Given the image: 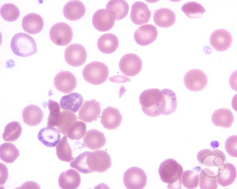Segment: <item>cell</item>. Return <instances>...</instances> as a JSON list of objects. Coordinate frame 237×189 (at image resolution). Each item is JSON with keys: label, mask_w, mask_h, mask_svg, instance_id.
<instances>
[{"label": "cell", "mask_w": 237, "mask_h": 189, "mask_svg": "<svg viewBox=\"0 0 237 189\" xmlns=\"http://www.w3.org/2000/svg\"><path fill=\"white\" fill-rule=\"evenodd\" d=\"M88 151H85L79 154L75 160L70 164V166L83 174H88L91 172L87 163V157Z\"/></svg>", "instance_id": "obj_42"}, {"label": "cell", "mask_w": 237, "mask_h": 189, "mask_svg": "<svg viewBox=\"0 0 237 189\" xmlns=\"http://www.w3.org/2000/svg\"><path fill=\"white\" fill-rule=\"evenodd\" d=\"M158 172L161 180L168 184V188L181 187V179L183 169L175 160L168 159L162 162L159 166Z\"/></svg>", "instance_id": "obj_1"}, {"label": "cell", "mask_w": 237, "mask_h": 189, "mask_svg": "<svg viewBox=\"0 0 237 189\" xmlns=\"http://www.w3.org/2000/svg\"><path fill=\"white\" fill-rule=\"evenodd\" d=\"M227 153L231 157H237V136L233 135L229 137L226 140L225 144Z\"/></svg>", "instance_id": "obj_43"}, {"label": "cell", "mask_w": 237, "mask_h": 189, "mask_svg": "<svg viewBox=\"0 0 237 189\" xmlns=\"http://www.w3.org/2000/svg\"><path fill=\"white\" fill-rule=\"evenodd\" d=\"M0 14L5 20L14 22L18 18L20 12L19 8L15 4L11 3H5L1 7Z\"/></svg>", "instance_id": "obj_39"}, {"label": "cell", "mask_w": 237, "mask_h": 189, "mask_svg": "<svg viewBox=\"0 0 237 189\" xmlns=\"http://www.w3.org/2000/svg\"><path fill=\"white\" fill-rule=\"evenodd\" d=\"M87 53L85 48L78 43L71 44L66 48L64 57L69 65L77 67L82 65L86 61Z\"/></svg>", "instance_id": "obj_10"}, {"label": "cell", "mask_w": 237, "mask_h": 189, "mask_svg": "<svg viewBox=\"0 0 237 189\" xmlns=\"http://www.w3.org/2000/svg\"><path fill=\"white\" fill-rule=\"evenodd\" d=\"M234 120L232 112L226 108H221L215 110L211 117L212 122L214 125L225 128L230 127Z\"/></svg>", "instance_id": "obj_28"}, {"label": "cell", "mask_w": 237, "mask_h": 189, "mask_svg": "<svg viewBox=\"0 0 237 189\" xmlns=\"http://www.w3.org/2000/svg\"><path fill=\"white\" fill-rule=\"evenodd\" d=\"M232 41V37L230 33L223 29H217L214 31L209 38L211 45L219 51L228 50L231 46Z\"/></svg>", "instance_id": "obj_15"}, {"label": "cell", "mask_w": 237, "mask_h": 189, "mask_svg": "<svg viewBox=\"0 0 237 189\" xmlns=\"http://www.w3.org/2000/svg\"><path fill=\"white\" fill-rule=\"evenodd\" d=\"M49 36L51 41L59 46L68 44L73 37L71 27L67 23L59 22L53 25L49 31Z\"/></svg>", "instance_id": "obj_6"}, {"label": "cell", "mask_w": 237, "mask_h": 189, "mask_svg": "<svg viewBox=\"0 0 237 189\" xmlns=\"http://www.w3.org/2000/svg\"><path fill=\"white\" fill-rule=\"evenodd\" d=\"M83 100L80 94L73 92L62 97L60 103L62 109L70 110L76 113L81 106Z\"/></svg>", "instance_id": "obj_32"}, {"label": "cell", "mask_w": 237, "mask_h": 189, "mask_svg": "<svg viewBox=\"0 0 237 189\" xmlns=\"http://www.w3.org/2000/svg\"><path fill=\"white\" fill-rule=\"evenodd\" d=\"M92 23L94 27L100 32H106L113 27L115 19L113 15L105 9L97 10L92 17Z\"/></svg>", "instance_id": "obj_16"}, {"label": "cell", "mask_w": 237, "mask_h": 189, "mask_svg": "<svg viewBox=\"0 0 237 189\" xmlns=\"http://www.w3.org/2000/svg\"><path fill=\"white\" fill-rule=\"evenodd\" d=\"M216 176L220 185L223 187L229 186L233 183L236 179V168L230 163H224L219 166Z\"/></svg>", "instance_id": "obj_20"}, {"label": "cell", "mask_w": 237, "mask_h": 189, "mask_svg": "<svg viewBox=\"0 0 237 189\" xmlns=\"http://www.w3.org/2000/svg\"><path fill=\"white\" fill-rule=\"evenodd\" d=\"M161 91L163 97L157 110L160 115H168L176 110L177 104L176 95L173 90L169 89H164Z\"/></svg>", "instance_id": "obj_17"}, {"label": "cell", "mask_w": 237, "mask_h": 189, "mask_svg": "<svg viewBox=\"0 0 237 189\" xmlns=\"http://www.w3.org/2000/svg\"><path fill=\"white\" fill-rule=\"evenodd\" d=\"M119 67L122 74L125 76L132 77L141 71L142 67L141 58L134 53H127L121 58Z\"/></svg>", "instance_id": "obj_9"}, {"label": "cell", "mask_w": 237, "mask_h": 189, "mask_svg": "<svg viewBox=\"0 0 237 189\" xmlns=\"http://www.w3.org/2000/svg\"><path fill=\"white\" fill-rule=\"evenodd\" d=\"M56 154L60 160L69 162L74 161L72 150L67 141V136H63L56 147Z\"/></svg>", "instance_id": "obj_34"}, {"label": "cell", "mask_w": 237, "mask_h": 189, "mask_svg": "<svg viewBox=\"0 0 237 189\" xmlns=\"http://www.w3.org/2000/svg\"><path fill=\"white\" fill-rule=\"evenodd\" d=\"M22 127L17 121L11 122L5 126L2 134V138L6 141L13 142L20 137L22 132Z\"/></svg>", "instance_id": "obj_36"}, {"label": "cell", "mask_w": 237, "mask_h": 189, "mask_svg": "<svg viewBox=\"0 0 237 189\" xmlns=\"http://www.w3.org/2000/svg\"><path fill=\"white\" fill-rule=\"evenodd\" d=\"M10 46L15 55L27 57L37 53L36 44L34 39L28 34L19 32L12 38Z\"/></svg>", "instance_id": "obj_2"}, {"label": "cell", "mask_w": 237, "mask_h": 189, "mask_svg": "<svg viewBox=\"0 0 237 189\" xmlns=\"http://www.w3.org/2000/svg\"><path fill=\"white\" fill-rule=\"evenodd\" d=\"M47 106L49 113L48 118L47 125L55 127L60 113V105L58 102L49 99Z\"/></svg>", "instance_id": "obj_41"}, {"label": "cell", "mask_w": 237, "mask_h": 189, "mask_svg": "<svg viewBox=\"0 0 237 189\" xmlns=\"http://www.w3.org/2000/svg\"><path fill=\"white\" fill-rule=\"evenodd\" d=\"M151 12L147 4L141 1L134 2L132 4L130 13L132 22L137 25L147 23L150 19Z\"/></svg>", "instance_id": "obj_19"}, {"label": "cell", "mask_w": 237, "mask_h": 189, "mask_svg": "<svg viewBox=\"0 0 237 189\" xmlns=\"http://www.w3.org/2000/svg\"><path fill=\"white\" fill-rule=\"evenodd\" d=\"M77 120V115L70 110H64L60 112L55 126L60 133L67 136L72 125Z\"/></svg>", "instance_id": "obj_31"}, {"label": "cell", "mask_w": 237, "mask_h": 189, "mask_svg": "<svg viewBox=\"0 0 237 189\" xmlns=\"http://www.w3.org/2000/svg\"><path fill=\"white\" fill-rule=\"evenodd\" d=\"M81 181L80 174L76 170L69 169L62 172L58 180L60 187L63 189H75L79 186Z\"/></svg>", "instance_id": "obj_22"}, {"label": "cell", "mask_w": 237, "mask_h": 189, "mask_svg": "<svg viewBox=\"0 0 237 189\" xmlns=\"http://www.w3.org/2000/svg\"><path fill=\"white\" fill-rule=\"evenodd\" d=\"M109 69L104 63L98 61L92 62L87 64L83 68L82 75L88 82L98 85L105 82L108 77Z\"/></svg>", "instance_id": "obj_4"}, {"label": "cell", "mask_w": 237, "mask_h": 189, "mask_svg": "<svg viewBox=\"0 0 237 189\" xmlns=\"http://www.w3.org/2000/svg\"><path fill=\"white\" fill-rule=\"evenodd\" d=\"M199 173L196 170H186L183 172L181 179L182 183L186 188H196L199 185Z\"/></svg>", "instance_id": "obj_38"}, {"label": "cell", "mask_w": 237, "mask_h": 189, "mask_svg": "<svg viewBox=\"0 0 237 189\" xmlns=\"http://www.w3.org/2000/svg\"><path fill=\"white\" fill-rule=\"evenodd\" d=\"M176 16L172 10L162 8L156 10L153 14V20L156 25L162 28H168L175 23Z\"/></svg>", "instance_id": "obj_27"}, {"label": "cell", "mask_w": 237, "mask_h": 189, "mask_svg": "<svg viewBox=\"0 0 237 189\" xmlns=\"http://www.w3.org/2000/svg\"><path fill=\"white\" fill-rule=\"evenodd\" d=\"M54 84L58 91L67 94L72 92L75 89L77 80L75 76L71 72L61 71L55 77Z\"/></svg>", "instance_id": "obj_12"}, {"label": "cell", "mask_w": 237, "mask_h": 189, "mask_svg": "<svg viewBox=\"0 0 237 189\" xmlns=\"http://www.w3.org/2000/svg\"><path fill=\"white\" fill-rule=\"evenodd\" d=\"M184 82L189 90L196 92L202 90L206 86L208 81L206 74L202 70L193 69L189 71L185 74Z\"/></svg>", "instance_id": "obj_8"}, {"label": "cell", "mask_w": 237, "mask_h": 189, "mask_svg": "<svg viewBox=\"0 0 237 189\" xmlns=\"http://www.w3.org/2000/svg\"><path fill=\"white\" fill-rule=\"evenodd\" d=\"M199 185L202 189H216L218 183L216 174L212 170L204 168L199 173Z\"/></svg>", "instance_id": "obj_33"}, {"label": "cell", "mask_w": 237, "mask_h": 189, "mask_svg": "<svg viewBox=\"0 0 237 189\" xmlns=\"http://www.w3.org/2000/svg\"><path fill=\"white\" fill-rule=\"evenodd\" d=\"M87 165L92 172H104L111 166V158L105 151H89L87 157Z\"/></svg>", "instance_id": "obj_5"}, {"label": "cell", "mask_w": 237, "mask_h": 189, "mask_svg": "<svg viewBox=\"0 0 237 189\" xmlns=\"http://www.w3.org/2000/svg\"><path fill=\"white\" fill-rule=\"evenodd\" d=\"M196 158L200 163L208 167L219 166L225 163L226 160L225 155L222 151L208 149L199 151Z\"/></svg>", "instance_id": "obj_11"}, {"label": "cell", "mask_w": 237, "mask_h": 189, "mask_svg": "<svg viewBox=\"0 0 237 189\" xmlns=\"http://www.w3.org/2000/svg\"><path fill=\"white\" fill-rule=\"evenodd\" d=\"M86 128L85 123L82 121H77L71 126L66 136L71 140H79L85 135Z\"/></svg>", "instance_id": "obj_40"}, {"label": "cell", "mask_w": 237, "mask_h": 189, "mask_svg": "<svg viewBox=\"0 0 237 189\" xmlns=\"http://www.w3.org/2000/svg\"><path fill=\"white\" fill-rule=\"evenodd\" d=\"M37 137L39 141L44 146L54 147L60 141L61 136L60 132L55 128L48 126L40 130Z\"/></svg>", "instance_id": "obj_23"}, {"label": "cell", "mask_w": 237, "mask_h": 189, "mask_svg": "<svg viewBox=\"0 0 237 189\" xmlns=\"http://www.w3.org/2000/svg\"><path fill=\"white\" fill-rule=\"evenodd\" d=\"M19 150L12 143H4L0 145L1 159L7 163L13 162L19 156Z\"/></svg>", "instance_id": "obj_35"}, {"label": "cell", "mask_w": 237, "mask_h": 189, "mask_svg": "<svg viewBox=\"0 0 237 189\" xmlns=\"http://www.w3.org/2000/svg\"><path fill=\"white\" fill-rule=\"evenodd\" d=\"M147 177L145 171L137 167L128 169L123 176V183L128 189H142L147 184Z\"/></svg>", "instance_id": "obj_7"}, {"label": "cell", "mask_w": 237, "mask_h": 189, "mask_svg": "<svg viewBox=\"0 0 237 189\" xmlns=\"http://www.w3.org/2000/svg\"><path fill=\"white\" fill-rule=\"evenodd\" d=\"M83 141L85 146L95 150L104 146L106 139L103 133L96 129H91L87 131Z\"/></svg>", "instance_id": "obj_25"}, {"label": "cell", "mask_w": 237, "mask_h": 189, "mask_svg": "<svg viewBox=\"0 0 237 189\" xmlns=\"http://www.w3.org/2000/svg\"><path fill=\"white\" fill-rule=\"evenodd\" d=\"M22 26L23 30L29 34H38L43 28V19L38 14L31 13L27 14L23 18Z\"/></svg>", "instance_id": "obj_21"}, {"label": "cell", "mask_w": 237, "mask_h": 189, "mask_svg": "<svg viewBox=\"0 0 237 189\" xmlns=\"http://www.w3.org/2000/svg\"><path fill=\"white\" fill-rule=\"evenodd\" d=\"M44 116L41 109L33 104L28 105L23 109L22 117L23 122L30 126H35L41 123Z\"/></svg>", "instance_id": "obj_26"}, {"label": "cell", "mask_w": 237, "mask_h": 189, "mask_svg": "<svg viewBox=\"0 0 237 189\" xmlns=\"http://www.w3.org/2000/svg\"><path fill=\"white\" fill-rule=\"evenodd\" d=\"M163 97L161 90L157 88L149 89L143 91L140 96L139 102L144 113L151 117L160 115L157 107Z\"/></svg>", "instance_id": "obj_3"}, {"label": "cell", "mask_w": 237, "mask_h": 189, "mask_svg": "<svg viewBox=\"0 0 237 189\" xmlns=\"http://www.w3.org/2000/svg\"><path fill=\"white\" fill-rule=\"evenodd\" d=\"M97 45L100 52L109 54L116 51L119 45V40L115 35L107 33L102 35L99 38Z\"/></svg>", "instance_id": "obj_29"}, {"label": "cell", "mask_w": 237, "mask_h": 189, "mask_svg": "<svg viewBox=\"0 0 237 189\" xmlns=\"http://www.w3.org/2000/svg\"><path fill=\"white\" fill-rule=\"evenodd\" d=\"M122 115L118 109L109 106L104 109L101 116L100 123L109 130L116 129L121 124Z\"/></svg>", "instance_id": "obj_18"}, {"label": "cell", "mask_w": 237, "mask_h": 189, "mask_svg": "<svg viewBox=\"0 0 237 189\" xmlns=\"http://www.w3.org/2000/svg\"><path fill=\"white\" fill-rule=\"evenodd\" d=\"M86 8L81 1L72 0L64 6L63 13L65 18L71 21L78 20L81 18L86 12Z\"/></svg>", "instance_id": "obj_24"}, {"label": "cell", "mask_w": 237, "mask_h": 189, "mask_svg": "<svg viewBox=\"0 0 237 189\" xmlns=\"http://www.w3.org/2000/svg\"><path fill=\"white\" fill-rule=\"evenodd\" d=\"M158 35L156 27L152 24H147L140 26L135 30L134 38L139 45L146 46L153 43Z\"/></svg>", "instance_id": "obj_14"}, {"label": "cell", "mask_w": 237, "mask_h": 189, "mask_svg": "<svg viewBox=\"0 0 237 189\" xmlns=\"http://www.w3.org/2000/svg\"><path fill=\"white\" fill-rule=\"evenodd\" d=\"M105 9L113 15L115 20H118L127 15L129 7L126 1L110 0L107 3Z\"/></svg>", "instance_id": "obj_30"}, {"label": "cell", "mask_w": 237, "mask_h": 189, "mask_svg": "<svg viewBox=\"0 0 237 189\" xmlns=\"http://www.w3.org/2000/svg\"><path fill=\"white\" fill-rule=\"evenodd\" d=\"M181 10L188 17L198 18L201 17L206 10L201 4L196 1H188L184 4Z\"/></svg>", "instance_id": "obj_37"}, {"label": "cell", "mask_w": 237, "mask_h": 189, "mask_svg": "<svg viewBox=\"0 0 237 189\" xmlns=\"http://www.w3.org/2000/svg\"><path fill=\"white\" fill-rule=\"evenodd\" d=\"M101 111L99 102L95 99L86 100L78 111V119L86 123L96 121Z\"/></svg>", "instance_id": "obj_13"}]
</instances>
